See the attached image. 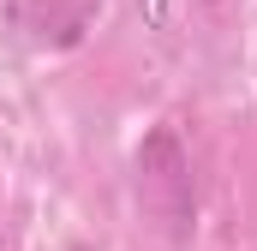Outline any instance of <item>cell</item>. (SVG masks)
<instances>
[{"mask_svg":"<svg viewBox=\"0 0 257 251\" xmlns=\"http://www.w3.org/2000/svg\"><path fill=\"white\" fill-rule=\"evenodd\" d=\"M138 191H144V209L156 221H168L174 239H186V227H192V168H186V150L168 126L150 132V144L138 150Z\"/></svg>","mask_w":257,"mask_h":251,"instance_id":"cell-1","label":"cell"},{"mask_svg":"<svg viewBox=\"0 0 257 251\" xmlns=\"http://www.w3.org/2000/svg\"><path fill=\"white\" fill-rule=\"evenodd\" d=\"M215 6H233V0H215Z\"/></svg>","mask_w":257,"mask_h":251,"instance_id":"cell-3","label":"cell"},{"mask_svg":"<svg viewBox=\"0 0 257 251\" xmlns=\"http://www.w3.org/2000/svg\"><path fill=\"white\" fill-rule=\"evenodd\" d=\"M102 0H42V6H12V18L36 36V42H54V48H66V42H78L84 36V24H90V12H96Z\"/></svg>","mask_w":257,"mask_h":251,"instance_id":"cell-2","label":"cell"}]
</instances>
